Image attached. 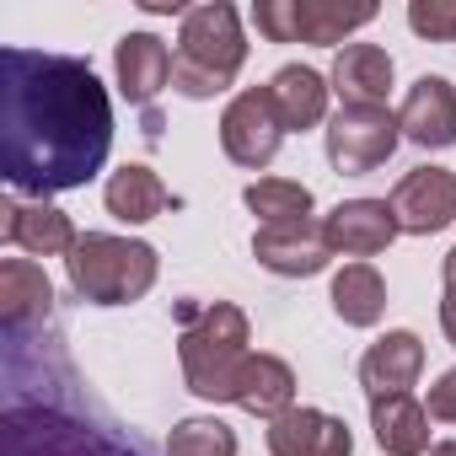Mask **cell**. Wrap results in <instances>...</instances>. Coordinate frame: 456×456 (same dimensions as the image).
<instances>
[{
	"label": "cell",
	"instance_id": "obj_1",
	"mask_svg": "<svg viewBox=\"0 0 456 456\" xmlns=\"http://www.w3.org/2000/svg\"><path fill=\"white\" fill-rule=\"evenodd\" d=\"M113 151V108L76 54L0 49V172L22 193L86 188Z\"/></svg>",
	"mask_w": 456,
	"mask_h": 456
},
{
	"label": "cell",
	"instance_id": "obj_2",
	"mask_svg": "<svg viewBox=\"0 0 456 456\" xmlns=\"http://www.w3.org/2000/svg\"><path fill=\"white\" fill-rule=\"evenodd\" d=\"M183 381L204 403H237L242 365L253 360L248 349V317L232 301H209V306H183Z\"/></svg>",
	"mask_w": 456,
	"mask_h": 456
},
{
	"label": "cell",
	"instance_id": "obj_3",
	"mask_svg": "<svg viewBox=\"0 0 456 456\" xmlns=\"http://www.w3.org/2000/svg\"><path fill=\"white\" fill-rule=\"evenodd\" d=\"M242 60H248V38H242L237 6H225V0L193 6V12H183V33L172 49V92H183L193 102L220 97L237 81Z\"/></svg>",
	"mask_w": 456,
	"mask_h": 456
},
{
	"label": "cell",
	"instance_id": "obj_4",
	"mask_svg": "<svg viewBox=\"0 0 456 456\" xmlns=\"http://www.w3.org/2000/svg\"><path fill=\"white\" fill-rule=\"evenodd\" d=\"M156 248L151 242H134V237H108V232H86L70 258H65V274H70V290L92 306H129L140 301L151 285H156Z\"/></svg>",
	"mask_w": 456,
	"mask_h": 456
},
{
	"label": "cell",
	"instance_id": "obj_5",
	"mask_svg": "<svg viewBox=\"0 0 456 456\" xmlns=\"http://www.w3.org/2000/svg\"><path fill=\"white\" fill-rule=\"evenodd\" d=\"M253 22L269 44H344L354 28H370L376 22V6L370 0H258L253 6Z\"/></svg>",
	"mask_w": 456,
	"mask_h": 456
},
{
	"label": "cell",
	"instance_id": "obj_6",
	"mask_svg": "<svg viewBox=\"0 0 456 456\" xmlns=\"http://www.w3.org/2000/svg\"><path fill=\"white\" fill-rule=\"evenodd\" d=\"M6 456H134L118 440L76 424L60 408H28L12 403L6 408Z\"/></svg>",
	"mask_w": 456,
	"mask_h": 456
},
{
	"label": "cell",
	"instance_id": "obj_7",
	"mask_svg": "<svg viewBox=\"0 0 456 456\" xmlns=\"http://www.w3.org/2000/svg\"><path fill=\"white\" fill-rule=\"evenodd\" d=\"M397 140H403V129H397V113H387V108H338L328 118V161L344 177L376 172L397 151Z\"/></svg>",
	"mask_w": 456,
	"mask_h": 456
},
{
	"label": "cell",
	"instance_id": "obj_8",
	"mask_svg": "<svg viewBox=\"0 0 456 456\" xmlns=\"http://www.w3.org/2000/svg\"><path fill=\"white\" fill-rule=\"evenodd\" d=\"M280 145H285V124H280V113L269 102V86H248V92H237L232 102H225V113H220V151L237 167L258 172V167H269L280 156Z\"/></svg>",
	"mask_w": 456,
	"mask_h": 456
},
{
	"label": "cell",
	"instance_id": "obj_9",
	"mask_svg": "<svg viewBox=\"0 0 456 456\" xmlns=\"http://www.w3.org/2000/svg\"><path fill=\"white\" fill-rule=\"evenodd\" d=\"M392 215H397V232L408 237H435L456 220V172L445 167H413L397 188H392Z\"/></svg>",
	"mask_w": 456,
	"mask_h": 456
},
{
	"label": "cell",
	"instance_id": "obj_10",
	"mask_svg": "<svg viewBox=\"0 0 456 456\" xmlns=\"http://www.w3.org/2000/svg\"><path fill=\"white\" fill-rule=\"evenodd\" d=\"M253 258H258L269 274H285V280H306V274H322V269H328V258H333V242H328V220L258 225V232H253Z\"/></svg>",
	"mask_w": 456,
	"mask_h": 456
},
{
	"label": "cell",
	"instance_id": "obj_11",
	"mask_svg": "<svg viewBox=\"0 0 456 456\" xmlns=\"http://www.w3.org/2000/svg\"><path fill=\"white\" fill-rule=\"evenodd\" d=\"M397 129H403V140H413L424 151L456 145V86L445 76H419L397 108Z\"/></svg>",
	"mask_w": 456,
	"mask_h": 456
},
{
	"label": "cell",
	"instance_id": "obj_12",
	"mask_svg": "<svg viewBox=\"0 0 456 456\" xmlns=\"http://www.w3.org/2000/svg\"><path fill=\"white\" fill-rule=\"evenodd\" d=\"M0 237L22 253H33V258H70V248L81 242L70 215L44 204V199L38 204H17V199L0 204Z\"/></svg>",
	"mask_w": 456,
	"mask_h": 456
},
{
	"label": "cell",
	"instance_id": "obj_13",
	"mask_svg": "<svg viewBox=\"0 0 456 456\" xmlns=\"http://www.w3.org/2000/svg\"><path fill=\"white\" fill-rule=\"evenodd\" d=\"M392 237H397V215H392L387 199H344L328 215V242H333V253H344L354 264L387 253Z\"/></svg>",
	"mask_w": 456,
	"mask_h": 456
},
{
	"label": "cell",
	"instance_id": "obj_14",
	"mask_svg": "<svg viewBox=\"0 0 456 456\" xmlns=\"http://www.w3.org/2000/svg\"><path fill=\"white\" fill-rule=\"evenodd\" d=\"M354 435L322 408H290L269 424V456H349Z\"/></svg>",
	"mask_w": 456,
	"mask_h": 456
},
{
	"label": "cell",
	"instance_id": "obj_15",
	"mask_svg": "<svg viewBox=\"0 0 456 456\" xmlns=\"http://www.w3.org/2000/svg\"><path fill=\"white\" fill-rule=\"evenodd\" d=\"M113 70H118V92L134 108H151L156 92L172 86V49L156 33H124L113 49Z\"/></svg>",
	"mask_w": 456,
	"mask_h": 456
},
{
	"label": "cell",
	"instance_id": "obj_16",
	"mask_svg": "<svg viewBox=\"0 0 456 456\" xmlns=\"http://www.w3.org/2000/svg\"><path fill=\"white\" fill-rule=\"evenodd\" d=\"M328 86L344 97V108H387L392 92V54L381 44H344L333 60Z\"/></svg>",
	"mask_w": 456,
	"mask_h": 456
},
{
	"label": "cell",
	"instance_id": "obj_17",
	"mask_svg": "<svg viewBox=\"0 0 456 456\" xmlns=\"http://www.w3.org/2000/svg\"><path fill=\"white\" fill-rule=\"evenodd\" d=\"M419 370H424V344H419V333L397 328V333H387L365 349L360 387H365V397H397L419 381Z\"/></svg>",
	"mask_w": 456,
	"mask_h": 456
},
{
	"label": "cell",
	"instance_id": "obj_18",
	"mask_svg": "<svg viewBox=\"0 0 456 456\" xmlns=\"http://www.w3.org/2000/svg\"><path fill=\"white\" fill-rule=\"evenodd\" d=\"M54 306V285L33 258H6L0 264V322L12 338H22L33 322H44Z\"/></svg>",
	"mask_w": 456,
	"mask_h": 456
},
{
	"label": "cell",
	"instance_id": "obj_19",
	"mask_svg": "<svg viewBox=\"0 0 456 456\" xmlns=\"http://www.w3.org/2000/svg\"><path fill=\"white\" fill-rule=\"evenodd\" d=\"M370 429L387 456H424L429 451V408L413 392L370 397Z\"/></svg>",
	"mask_w": 456,
	"mask_h": 456
},
{
	"label": "cell",
	"instance_id": "obj_20",
	"mask_svg": "<svg viewBox=\"0 0 456 456\" xmlns=\"http://www.w3.org/2000/svg\"><path fill=\"white\" fill-rule=\"evenodd\" d=\"M328 92H333L328 76H317V70H306V65H285V70H274V81H269V102H274L285 134H290V129H317V124L328 118Z\"/></svg>",
	"mask_w": 456,
	"mask_h": 456
},
{
	"label": "cell",
	"instance_id": "obj_21",
	"mask_svg": "<svg viewBox=\"0 0 456 456\" xmlns=\"http://www.w3.org/2000/svg\"><path fill=\"white\" fill-rule=\"evenodd\" d=\"M237 408H248L253 419H280L296 408V370L280 360V354H253L242 365V381H237Z\"/></svg>",
	"mask_w": 456,
	"mask_h": 456
},
{
	"label": "cell",
	"instance_id": "obj_22",
	"mask_svg": "<svg viewBox=\"0 0 456 456\" xmlns=\"http://www.w3.org/2000/svg\"><path fill=\"white\" fill-rule=\"evenodd\" d=\"M102 199H108V215H113V220H124V225H145V220H156V215L172 204L167 183H161V177H156L145 161H129V167H118V172L108 177Z\"/></svg>",
	"mask_w": 456,
	"mask_h": 456
},
{
	"label": "cell",
	"instance_id": "obj_23",
	"mask_svg": "<svg viewBox=\"0 0 456 456\" xmlns=\"http://www.w3.org/2000/svg\"><path fill=\"white\" fill-rule=\"evenodd\" d=\"M333 312L349 328H376L381 312H387V280L370 264H344L333 274Z\"/></svg>",
	"mask_w": 456,
	"mask_h": 456
},
{
	"label": "cell",
	"instance_id": "obj_24",
	"mask_svg": "<svg viewBox=\"0 0 456 456\" xmlns=\"http://www.w3.org/2000/svg\"><path fill=\"white\" fill-rule=\"evenodd\" d=\"M242 204L258 215V225H296V220H312V188H306V183H290V177H258V183H248Z\"/></svg>",
	"mask_w": 456,
	"mask_h": 456
},
{
	"label": "cell",
	"instance_id": "obj_25",
	"mask_svg": "<svg viewBox=\"0 0 456 456\" xmlns=\"http://www.w3.org/2000/svg\"><path fill=\"white\" fill-rule=\"evenodd\" d=\"M167 456H237V429L220 419H183L167 440Z\"/></svg>",
	"mask_w": 456,
	"mask_h": 456
},
{
	"label": "cell",
	"instance_id": "obj_26",
	"mask_svg": "<svg viewBox=\"0 0 456 456\" xmlns=\"http://www.w3.org/2000/svg\"><path fill=\"white\" fill-rule=\"evenodd\" d=\"M408 28L429 44H456V0H413Z\"/></svg>",
	"mask_w": 456,
	"mask_h": 456
},
{
	"label": "cell",
	"instance_id": "obj_27",
	"mask_svg": "<svg viewBox=\"0 0 456 456\" xmlns=\"http://www.w3.org/2000/svg\"><path fill=\"white\" fill-rule=\"evenodd\" d=\"M429 419H440V424H456V370H445L435 387H429Z\"/></svg>",
	"mask_w": 456,
	"mask_h": 456
},
{
	"label": "cell",
	"instance_id": "obj_28",
	"mask_svg": "<svg viewBox=\"0 0 456 456\" xmlns=\"http://www.w3.org/2000/svg\"><path fill=\"white\" fill-rule=\"evenodd\" d=\"M440 328H445V338L456 349V285H445V296H440Z\"/></svg>",
	"mask_w": 456,
	"mask_h": 456
},
{
	"label": "cell",
	"instance_id": "obj_29",
	"mask_svg": "<svg viewBox=\"0 0 456 456\" xmlns=\"http://www.w3.org/2000/svg\"><path fill=\"white\" fill-rule=\"evenodd\" d=\"M429 456H456V440H440V445H429Z\"/></svg>",
	"mask_w": 456,
	"mask_h": 456
}]
</instances>
